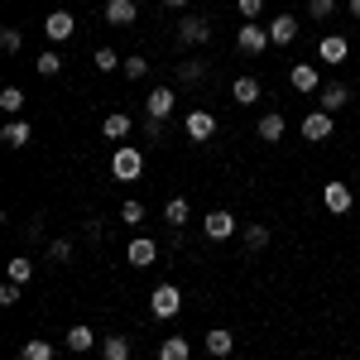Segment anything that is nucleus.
Masks as SVG:
<instances>
[{
    "label": "nucleus",
    "mask_w": 360,
    "mask_h": 360,
    "mask_svg": "<svg viewBox=\"0 0 360 360\" xmlns=\"http://www.w3.org/2000/svg\"><path fill=\"white\" fill-rule=\"evenodd\" d=\"M346 101H351V91H346L341 82H332V86H322V91H317V111H327V115H336Z\"/></svg>",
    "instance_id": "nucleus-13"
},
{
    "label": "nucleus",
    "mask_w": 360,
    "mask_h": 360,
    "mask_svg": "<svg viewBox=\"0 0 360 360\" xmlns=\"http://www.w3.org/2000/svg\"><path fill=\"white\" fill-rule=\"evenodd\" d=\"M259 139H264V144H278V139H283V115L278 111L259 115Z\"/></svg>",
    "instance_id": "nucleus-21"
},
{
    "label": "nucleus",
    "mask_w": 360,
    "mask_h": 360,
    "mask_svg": "<svg viewBox=\"0 0 360 360\" xmlns=\"http://www.w3.org/2000/svg\"><path fill=\"white\" fill-rule=\"evenodd\" d=\"M288 82H293V91H322V72L307 68V63H293L288 68Z\"/></svg>",
    "instance_id": "nucleus-12"
},
{
    "label": "nucleus",
    "mask_w": 360,
    "mask_h": 360,
    "mask_svg": "<svg viewBox=\"0 0 360 360\" xmlns=\"http://www.w3.org/2000/svg\"><path fill=\"white\" fill-rule=\"evenodd\" d=\"M0 139H5L10 149H25L29 144V120H10V125L0 130Z\"/></svg>",
    "instance_id": "nucleus-24"
},
{
    "label": "nucleus",
    "mask_w": 360,
    "mask_h": 360,
    "mask_svg": "<svg viewBox=\"0 0 360 360\" xmlns=\"http://www.w3.org/2000/svg\"><path fill=\"white\" fill-rule=\"evenodd\" d=\"M332 10H336V0H307V15L312 20H332Z\"/></svg>",
    "instance_id": "nucleus-36"
},
{
    "label": "nucleus",
    "mask_w": 360,
    "mask_h": 360,
    "mask_svg": "<svg viewBox=\"0 0 360 360\" xmlns=\"http://www.w3.org/2000/svg\"><path fill=\"white\" fill-rule=\"evenodd\" d=\"M274 39H269V29H259V20H245L240 25V34H236V49L240 53H264Z\"/></svg>",
    "instance_id": "nucleus-3"
},
{
    "label": "nucleus",
    "mask_w": 360,
    "mask_h": 360,
    "mask_svg": "<svg viewBox=\"0 0 360 360\" xmlns=\"http://www.w3.org/2000/svg\"><path fill=\"white\" fill-rule=\"evenodd\" d=\"M322 202H327L332 217H346V212L356 207V193H351L346 183H327V188H322Z\"/></svg>",
    "instance_id": "nucleus-8"
},
{
    "label": "nucleus",
    "mask_w": 360,
    "mask_h": 360,
    "mask_svg": "<svg viewBox=\"0 0 360 360\" xmlns=\"http://www.w3.org/2000/svg\"><path fill=\"white\" fill-rule=\"evenodd\" d=\"M49 259H53V264H68V259H72V240H53V245H49Z\"/></svg>",
    "instance_id": "nucleus-37"
},
{
    "label": "nucleus",
    "mask_w": 360,
    "mask_h": 360,
    "mask_svg": "<svg viewBox=\"0 0 360 360\" xmlns=\"http://www.w3.org/2000/svg\"><path fill=\"white\" fill-rule=\"evenodd\" d=\"M20 44H25L20 29H0V49H5V53H20Z\"/></svg>",
    "instance_id": "nucleus-35"
},
{
    "label": "nucleus",
    "mask_w": 360,
    "mask_h": 360,
    "mask_svg": "<svg viewBox=\"0 0 360 360\" xmlns=\"http://www.w3.org/2000/svg\"><path fill=\"white\" fill-rule=\"evenodd\" d=\"M159 360H193V341L188 336H164L159 341Z\"/></svg>",
    "instance_id": "nucleus-16"
},
{
    "label": "nucleus",
    "mask_w": 360,
    "mask_h": 360,
    "mask_svg": "<svg viewBox=\"0 0 360 360\" xmlns=\"http://www.w3.org/2000/svg\"><path fill=\"white\" fill-rule=\"evenodd\" d=\"M159 5H168V10H183V5H188V0H159Z\"/></svg>",
    "instance_id": "nucleus-41"
},
{
    "label": "nucleus",
    "mask_w": 360,
    "mask_h": 360,
    "mask_svg": "<svg viewBox=\"0 0 360 360\" xmlns=\"http://www.w3.org/2000/svg\"><path fill=\"white\" fill-rule=\"evenodd\" d=\"M91 346H96V332H91L86 322L68 327V351H91Z\"/></svg>",
    "instance_id": "nucleus-23"
},
{
    "label": "nucleus",
    "mask_w": 360,
    "mask_h": 360,
    "mask_svg": "<svg viewBox=\"0 0 360 360\" xmlns=\"http://www.w3.org/2000/svg\"><path fill=\"white\" fill-rule=\"evenodd\" d=\"M135 20H139V5H135V0H106V25L130 29Z\"/></svg>",
    "instance_id": "nucleus-10"
},
{
    "label": "nucleus",
    "mask_w": 360,
    "mask_h": 360,
    "mask_svg": "<svg viewBox=\"0 0 360 360\" xmlns=\"http://www.w3.org/2000/svg\"><path fill=\"white\" fill-rule=\"evenodd\" d=\"M91 63H96L101 72H120V68H125V58H115V49H96V53H91Z\"/></svg>",
    "instance_id": "nucleus-29"
},
{
    "label": "nucleus",
    "mask_w": 360,
    "mask_h": 360,
    "mask_svg": "<svg viewBox=\"0 0 360 360\" xmlns=\"http://www.w3.org/2000/svg\"><path fill=\"white\" fill-rule=\"evenodd\" d=\"M193 217V207H188V197H168L164 202V221L173 226V231H183V221Z\"/></svg>",
    "instance_id": "nucleus-19"
},
{
    "label": "nucleus",
    "mask_w": 360,
    "mask_h": 360,
    "mask_svg": "<svg viewBox=\"0 0 360 360\" xmlns=\"http://www.w3.org/2000/svg\"><path fill=\"white\" fill-rule=\"evenodd\" d=\"M351 15H356V20H360V0H351Z\"/></svg>",
    "instance_id": "nucleus-42"
},
{
    "label": "nucleus",
    "mask_w": 360,
    "mask_h": 360,
    "mask_svg": "<svg viewBox=\"0 0 360 360\" xmlns=\"http://www.w3.org/2000/svg\"><path fill=\"white\" fill-rule=\"evenodd\" d=\"M231 351H236V336L226 332V327H212V332H207V356L226 360V356H231Z\"/></svg>",
    "instance_id": "nucleus-17"
},
{
    "label": "nucleus",
    "mask_w": 360,
    "mask_h": 360,
    "mask_svg": "<svg viewBox=\"0 0 360 360\" xmlns=\"http://www.w3.org/2000/svg\"><path fill=\"white\" fill-rule=\"evenodd\" d=\"M183 130H188V139H193V144H207V139L217 135V115H212V111H188Z\"/></svg>",
    "instance_id": "nucleus-5"
},
{
    "label": "nucleus",
    "mask_w": 360,
    "mask_h": 360,
    "mask_svg": "<svg viewBox=\"0 0 360 360\" xmlns=\"http://www.w3.org/2000/svg\"><path fill=\"white\" fill-rule=\"evenodd\" d=\"M20 288H25V283H10V278H5V283H0V307H15V303H20Z\"/></svg>",
    "instance_id": "nucleus-38"
},
{
    "label": "nucleus",
    "mask_w": 360,
    "mask_h": 360,
    "mask_svg": "<svg viewBox=\"0 0 360 360\" xmlns=\"http://www.w3.org/2000/svg\"><path fill=\"white\" fill-rule=\"evenodd\" d=\"M144 139H164V120L149 115V120H144Z\"/></svg>",
    "instance_id": "nucleus-39"
},
{
    "label": "nucleus",
    "mask_w": 360,
    "mask_h": 360,
    "mask_svg": "<svg viewBox=\"0 0 360 360\" xmlns=\"http://www.w3.org/2000/svg\"><path fill=\"white\" fill-rule=\"evenodd\" d=\"M139 173H144V154H139L135 144H120L111 154V178H120V183H135Z\"/></svg>",
    "instance_id": "nucleus-1"
},
{
    "label": "nucleus",
    "mask_w": 360,
    "mask_h": 360,
    "mask_svg": "<svg viewBox=\"0 0 360 360\" xmlns=\"http://www.w3.org/2000/svg\"><path fill=\"white\" fill-rule=\"evenodd\" d=\"M130 125H135V120H130L125 111H111L106 120H101V135H106V139H125V135H130Z\"/></svg>",
    "instance_id": "nucleus-20"
},
{
    "label": "nucleus",
    "mask_w": 360,
    "mask_h": 360,
    "mask_svg": "<svg viewBox=\"0 0 360 360\" xmlns=\"http://www.w3.org/2000/svg\"><path fill=\"white\" fill-rule=\"evenodd\" d=\"M207 39H212V25H207L202 15H183V25H178V44L193 49V44H207Z\"/></svg>",
    "instance_id": "nucleus-6"
},
{
    "label": "nucleus",
    "mask_w": 360,
    "mask_h": 360,
    "mask_svg": "<svg viewBox=\"0 0 360 360\" xmlns=\"http://www.w3.org/2000/svg\"><path fill=\"white\" fill-rule=\"evenodd\" d=\"M202 72H207V63H197V58H188V63L178 68V77H183V82H202Z\"/></svg>",
    "instance_id": "nucleus-34"
},
{
    "label": "nucleus",
    "mask_w": 360,
    "mask_h": 360,
    "mask_svg": "<svg viewBox=\"0 0 360 360\" xmlns=\"http://www.w3.org/2000/svg\"><path fill=\"white\" fill-rule=\"evenodd\" d=\"M317 58H322V63H346V58H351V44H346V34H327V39H322V44H317Z\"/></svg>",
    "instance_id": "nucleus-11"
},
{
    "label": "nucleus",
    "mask_w": 360,
    "mask_h": 360,
    "mask_svg": "<svg viewBox=\"0 0 360 360\" xmlns=\"http://www.w3.org/2000/svg\"><path fill=\"white\" fill-rule=\"evenodd\" d=\"M0 111L20 115V111H25V91H20V86H5V91H0Z\"/></svg>",
    "instance_id": "nucleus-27"
},
{
    "label": "nucleus",
    "mask_w": 360,
    "mask_h": 360,
    "mask_svg": "<svg viewBox=\"0 0 360 360\" xmlns=\"http://www.w3.org/2000/svg\"><path fill=\"white\" fill-rule=\"evenodd\" d=\"M34 68H39V77H58V72H63V58H58L53 49H44V53H39V63H34Z\"/></svg>",
    "instance_id": "nucleus-28"
},
{
    "label": "nucleus",
    "mask_w": 360,
    "mask_h": 360,
    "mask_svg": "<svg viewBox=\"0 0 360 360\" xmlns=\"http://www.w3.org/2000/svg\"><path fill=\"white\" fill-rule=\"evenodd\" d=\"M20 360H53V346L44 336H29L25 346H20Z\"/></svg>",
    "instance_id": "nucleus-26"
},
{
    "label": "nucleus",
    "mask_w": 360,
    "mask_h": 360,
    "mask_svg": "<svg viewBox=\"0 0 360 360\" xmlns=\"http://www.w3.org/2000/svg\"><path fill=\"white\" fill-rule=\"evenodd\" d=\"M202 231H207V240H231V236H236V217L217 207V212L202 217Z\"/></svg>",
    "instance_id": "nucleus-7"
},
{
    "label": "nucleus",
    "mask_w": 360,
    "mask_h": 360,
    "mask_svg": "<svg viewBox=\"0 0 360 360\" xmlns=\"http://www.w3.org/2000/svg\"><path fill=\"white\" fill-rule=\"evenodd\" d=\"M101 360H130V336H106L101 341Z\"/></svg>",
    "instance_id": "nucleus-25"
},
{
    "label": "nucleus",
    "mask_w": 360,
    "mask_h": 360,
    "mask_svg": "<svg viewBox=\"0 0 360 360\" xmlns=\"http://www.w3.org/2000/svg\"><path fill=\"white\" fill-rule=\"evenodd\" d=\"M327 135H332V115H327V111H312V115L303 120V139H312V144H322Z\"/></svg>",
    "instance_id": "nucleus-14"
},
{
    "label": "nucleus",
    "mask_w": 360,
    "mask_h": 360,
    "mask_svg": "<svg viewBox=\"0 0 360 360\" xmlns=\"http://www.w3.org/2000/svg\"><path fill=\"white\" fill-rule=\"evenodd\" d=\"M178 106V96H173V86H154L149 91V101H144V115H154V120H168Z\"/></svg>",
    "instance_id": "nucleus-9"
},
{
    "label": "nucleus",
    "mask_w": 360,
    "mask_h": 360,
    "mask_svg": "<svg viewBox=\"0 0 360 360\" xmlns=\"http://www.w3.org/2000/svg\"><path fill=\"white\" fill-rule=\"evenodd\" d=\"M245 245L250 250H264V245H269V226H259V221L245 226Z\"/></svg>",
    "instance_id": "nucleus-32"
},
{
    "label": "nucleus",
    "mask_w": 360,
    "mask_h": 360,
    "mask_svg": "<svg viewBox=\"0 0 360 360\" xmlns=\"http://www.w3.org/2000/svg\"><path fill=\"white\" fill-rule=\"evenodd\" d=\"M34 278V259H10V283H29Z\"/></svg>",
    "instance_id": "nucleus-33"
},
{
    "label": "nucleus",
    "mask_w": 360,
    "mask_h": 360,
    "mask_svg": "<svg viewBox=\"0 0 360 360\" xmlns=\"http://www.w3.org/2000/svg\"><path fill=\"white\" fill-rule=\"evenodd\" d=\"M72 34H77V20H72L68 10H53V15L44 20V39H49V44H68Z\"/></svg>",
    "instance_id": "nucleus-4"
},
{
    "label": "nucleus",
    "mask_w": 360,
    "mask_h": 360,
    "mask_svg": "<svg viewBox=\"0 0 360 360\" xmlns=\"http://www.w3.org/2000/svg\"><path fill=\"white\" fill-rule=\"evenodd\" d=\"M269 39H274V44H293V39H298V20H293V15H274V20H269Z\"/></svg>",
    "instance_id": "nucleus-18"
},
{
    "label": "nucleus",
    "mask_w": 360,
    "mask_h": 360,
    "mask_svg": "<svg viewBox=\"0 0 360 360\" xmlns=\"http://www.w3.org/2000/svg\"><path fill=\"white\" fill-rule=\"evenodd\" d=\"M120 221L139 226V221H144V202H135V197H130V202H120Z\"/></svg>",
    "instance_id": "nucleus-31"
},
{
    "label": "nucleus",
    "mask_w": 360,
    "mask_h": 360,
    "mask_svg": "<svg viewBox=\"0 0 360 360\" xmlns=\"http://www.w3.org/2000/svg\"><path fill=\"white\" fill-rule=\"evenodd\" d=\"M231 96H236L240 106H255V101H259V77H236Z\"/></svg>",
    "instance_id": "nucleus-22"
},
{
    "label": "nucleus",
    "mask_w": 360,
    "mask_h": 360,
    "mask_svg": "<svg viewBox=\"0 0 360 360\" xmlns=\"http://www.w3.org/2000/svg\"><path fill=\"white\" fill-rule=\"evenodd\" d=\"M154 259H159V245H154L149 236H139V240H130V264H135V269H149Z\"/></svg>",
    "instance_id": "nucleus-15"
},
{
    "label": "nucleus",
    "mask_w": 360,
    "mask_h": 360,
    "mask_svg": "<svg viewBox=\"0 0 360 360\" xmlns=\"http://www.w3.org/2000/svg\"><path fill=\"white\" fill-rule=\"evenodd\" d=\"M130 82H144V72H149V63H144V53H135V58H125V68H120Z\"/></svg>",
    "instance_id": "nucleus-30"
},
{
    "label": "nucleus",
    "mask_w": 360,
    "mask_h": 360,
    "mask_svg": "<svg viewBox=\"0 0 360 360\" xmlns=\"http://www.w3.org/2000/svg\"><path fill=\"white\" fill-rule=\"evenodd\" d=\"M259 10H264V0H240V15L245 20H259Z\"/></svg>",
    "instance_id": "nucleus-40"
},
{
    "label": "nucleus",
    "mask_w": 360,
    "mask_h": 360,
    "mask_svg": "<svg viewBox=\"0 0 360 360\" xmlns=\"http://www.w3.org/2000/svg\"><path fill=\"white\" fill-rule=\"evenodd\" d=\"M178 307H183V288H178V283H159V288H154V293H149V312H154V317H178Z\"/></svg>",
    "instance_id": "nucleus-2"
}]
</instances>
